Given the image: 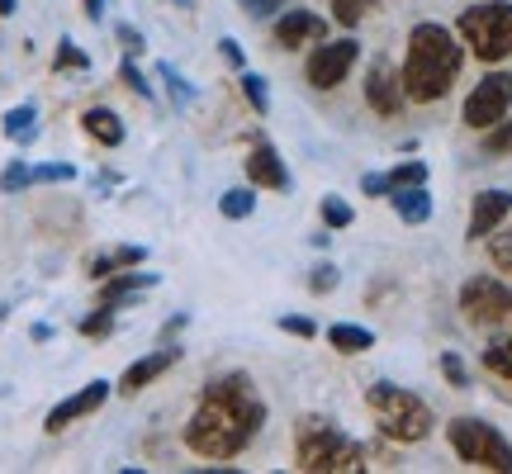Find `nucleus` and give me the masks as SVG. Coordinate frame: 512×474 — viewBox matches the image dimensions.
Returning <instances> with one entry per match:
<instances>
[{
	"instance_id": "a211bd4d",
	"label": "nucleus",
	"mask_w": 512,
	"mask_h": 474,
	"mask_svg": "<svg viewBox=\"0 0 512 474\" xmlns=\"http://www.w3.org/2000/svg\"><path fill=\"white\" fill-rule=\"evenodd\" d=\"M81 128H86V138L100 147H119L124 143V119L114 110H105V105H95V110L81 114Z\"/></svg>"
},
{
	"instance_id": "b1692460",
	"label": "nucleus",
	"mask_w": 512,
	"mask_h": 474,
	"mask_svg": "<svg viewBox=\"0 0 512 474\" xmlns=\"http://www.w3.org/2000/svg\"><path fill=\"white\" fill-rule=\"evenodd\" d=\"M219 214L223 219H252L256 214V185L252 190H228L219 200Z\"/></svg>"
},
{
	"instance_id": "6e6552de",
	"label": "nucleus",
	"mask_w": 512,
	"mask_h": 474,
	"mask_svg": "<svg viewBox=\"0 0 512 474\" xmlns=\"http://www.w3.org/2000/svg\"><path fill=\"white\" fill-rule=\"evenodd\" d=\"M356 57H361V43H356V38H323V43L309 53L304 76H309L313 91H332V86H342L351 76Z\"/></svg>"
},
{
	"instance_id": "9b49d317",
	"label": "nucleus",
	"mask_w": 512,
	"mask_h": 474,
	"mask_svg": "<svg viewBox=\"0 0 512 474\" xmlns=\"http://www.w3.org/2000/svg\"><path fill=\"white\" fill-rule=\"evenodd\" d=\"M403 72H394L389 62H370V72H366V105L375 114H399L403 110Z\"/></svg>"
},
{
	"instance_id": "c9c22d12",
	"label": "nucleus",
	"mask_w": 512,
	"mask_h": 474,
	"mask_svg": "<svg viewBox=\"0 0 512 474\" xmlns=\"http://www.w3.org/2000/svg\"><path fill=\"white\" fill-rule=\"evenodd\" d=\"M441 375L456 384V389H465V384H470V370H465V361H460L456 351H446V356H441Z\"/></svg>"
},
{
	"instance_id": "7ed1b4c3",
	"label": "nucleus",
	"mask_w": 512,
	"mask_h": 474,
	"mask_svg": "<svg viewBox=\"0 0 512 474\" xmlns=\"http://www.w3.org/2000/svg\"><path fill=\"white\" fill-rule=\"evenodd\" d=\"M294 460H299V470H309V474H361L366 470V451L323 418L299 422V432H294Z\"/></svg>"
},
{
	"instance_id": "5701e85b",
	"label": "nucleus",
	"mask_w": 512,
	"mask_h": 474,
	"mask_svg": "<svg viewBox=\"0 0 512 474\" xmlns=\"http://www.w3.org/2000/svg\"><path fill=\"white\" fill-rule=\"evenodd\" d=\"M375 5H380V0H332V19H337L342 29H356L366 15H375Z\"/></svg>"
},
{
	"instance_id": "412c9836",
	"label": "nucleus",
	"mask_w": 512,
	"mask_h": 474,
	"mask_svg": "<svg viewBox=\"0 0 512 474\" xmlns=\"http://www.w3.org/2000/svg\"><path fill=\"white\" fill-rule=\"evenodd\" d=\"M5 138H10V143H34L38 138V110L34 105H15V110L5 114Z\"/></svg>"
},
{
	"instance_id": "4468645a",
	"label": "nucleus",
	"mask_w": 512,
	"mask_h": 474,
	"mask_svg": "<svg viewBox=\"0 0 512 474\" xmlns=\"http://www.w3.org/2000/svg\"><path fill=\"white\" fill-rule=\"evenodd\" d=\"M323 38H328V19H318L313 10H285L275 19V48H304Z\"/></svg>"
},
{
	"instance_id": "aec40b11",
	"label": "nucleus",
	"mask_w": 512,
	"mask_h": 474,
	"mask_svg": "<svg viewBox=\"0 0 512 474\" xmlns=\"http://www.w3.org/2000/svg\"><path fill=\"white\" fill-rule=\"evenodd\" d=\"M328 342H332V351H342V356H361V351L375 347V332H370V328H356V323H332V328H328Z\"/></svg>"
},
{
	"instance_id": "ddd939ff",
	"label": "nucleus",
	"mask_w": 512,
	"mask_h": 474,
	"mask_svg": "<svg viewBox=\"0 0 512 474\" xmlns=\"http://www.w3.org/2000/svg\"><path fill=\"white\" fill-rule=\"evenodd\" d=\"M512 214V195L508 190H479L475 195V209H470V228H465V237L470 242H484L489 233H498L503 228V219Z\"/></svg>"
},
{
	"instance_id": "c03bdc74",
	"label": "nucleus",
	"mask_w": 512,
	"mask_h": 474,
	"mask_svg": "<svg viewBox=\"0 0 512 474\" xmlns=\"http://www.w3.org/2000/svg\"><path fill=\"white\" fill-rule=\"evenodd\" d=\"M81 5H86V19H95V24L105 19V0H81Z\"/></svg>"
},
{
	"instance_id": "0eeeda50",
	"label": "nucleus",
	"mask_w": 512,
	"mask_h": 474,
	"mask_svg": "<svg viewBox=\"0 0 512 474\" xmlns=\"http://www.w3.org/2000/svg\"><path fill=\"white\" fill-rule=\"evenodd\" d=\"M460 313L475 328H512V285L494 280V275H475L460 290Z\"/></svg>"
},
{
	"instance_id": "c756f323",
	"label": "nucleus",
	"mask_w": 512,
	"mask_h": 474,
	"mask_svg": "<svg viewBox=\"0 0 512 474\" xmlns=\"http://www.w3.org/2000/svg\"><path fill=\"white\" fill-rule=\"evenodd\" d=\"M110 332H114V309H105V304H100L91 318H81V337H91V342L110 337Z\"/></svg>"
},
{
	"instance_id": "2f4dec72",
	"label": "nucleus",
	"mask_w": 512,
	"mask_h": 474,
	"mask_svg": "<svg viewBox=\"0 0 512 474\" xmlns=\"http://www.w3.org/2000/svg\"><path fill=\"white\" fill-rule=\"evenodd\" d=\"M489 256L503 275H512V233H489Z\"/></svg>"
},
{
	"instance_id": "2eb2a0df",
	"label": "nucleus",
	"mask_w": 512,
	"mask_h": 474,
	"mask_svg": "<svg viewBox=\"0 0 512 474\" xmlns=\"http://www.w3.org/2000/svg\"><path fill=\"white\" fill-rule=\"evenodd\" d=\"M152 285H157V275L128 266V271L110 275V280H100V304H105V309H128V304H138Z\"/></svg>"
},
{
	"instance_id": "ea45409f",
	"label": "nucleus",
	"mask_w": 512,
	"mask_h": 474,
	"mask_svg": "<svg viewBox=\"0 0 512 474\" xmlns=\"http://www.w3.org/2000/svg\"><path fill=\"white\" fill-rule=\"evenodd\" d=\"M219 53H223V62H228V67H238V72H247V57H242V43H238V38H223V43H219Z\"/></svg>"
},
{
	"instance_id": "f03ea898",
	"label": "nucleus",
	"mask_w": 512,
	"mask_h": 474,
	"mask_svg": "<svg viewBox=\"0 0 512 474\" xmlns=\"http://www.w3.org/2000/svg\"><path fill=\"white\" fill-rule=\"evenodd\" d=\"M460 67H465V48L446 24H418L408 34V57H403V95L413 105H437L451 95Z\"/></svg>"
},
{
	"instance_id": "49530a36",
	"label": "nucleus",
	"mask_w": 512,
	"mask_h": 474,
	"mask_svg": "<svg viewBox=\"0 0 512 474\" xmlns=\"http://www.w3.org/2000/svg\"><path fill=\"white\" fill-rule=\"evenodd\" d=\"M171 5H176V10H190V0H171Z\"/></svg>"
},
{
	"instance_id": "bb28decb",
	"label": "nucleus",
	"mask_w": 512,
	"mask_h": 474,
	"mask_svg": "<svg viewBox=\"0 0 512 474\" xmlns=\"http://www.w3.org/2000/svg\"><path fill=\"white\" fill-rule=\"evenodd\" d=\"M318 214H323V228H328V233L332 228H351V223H356V209H351L347 200H337V195H328Z\"/></svg>"
},
{
	"instance_id": "1a4fd4ad",
	"label": "nucleus",
	"mask_w": 512,
	"mask_h": 474,
	"mask_svg": "<svg viewBox=\"0 0 512 474\" xmlns=\"http://www.w3.org/2000/svg\"><path fill=\"white\" fill-rule=\"evenodd\" d=\"M508 110H512V76L508 72H489L475 91H470V100H465V124L475 128V133H484V128L503 124Z\"/></svg>"
},
{
	"instance_id": "393cba45",
	"label": "nucleus",
	"mask_w": 512,
	"mask_h": 474,
	"mask_svg": "<svg viewBox=\"0 0 512 474\" xmlns=\"http://www.w3.org/2000/svg\"><path fill=\"white\" fill-rule=\"evenodd\" d=\"M242 100H247L256 114H271V91H266V76L242 72Z\"/></svg>"
},
{
	"instance_id": "39448f33",
	"label": "nucleus",
	"mask_w": 512,
	"mask_h": 474,
	"mask_svg": "<svg viewBox=\"0 0 512 474\" xmlns=\"http://www.w3.org/2000/svg\"><path fill=\"white\" fill-rule=\"evenodd\" d=\"M460 38L479 62L512 57V0H484L460 15Z\"/></svg>"
},
{
	"instance_id": "a878e982",
	"label": "nucleus",
	"mask_w": 512,
	"mask_h": 474,
	"mask_svg": "<svg viewBox=\"0 0 512 474\" xmlns=\"http://www.w3.org/2000/svg\"><path fill=\"white\" fill-rule=\"evenodd\" d=\"M53 72H91V57L81 53L72 38H62V43H57V57H53Z\"/></svg>"
},
{
	"instance_id": "de8ad7c7",
	"label": "nucleus",
	"mask_w": 512,
	"mask_h": 474,
	"mask_svg": "<svg viewBox=\"0 0 512 474\" xmlns=\"http://www.w3.org/2000/svg\"><path fill=\"white\" fill-rule=\"evenodd\" d=\"M0 318H5V309H0Z\"/></svg>"
},
{
	"instance_id": "cd10ccee",
	"label": "nucleus",
	"mask_w": 512,
	"mask_h": 474,
	"mask_svg": "<svg viewBox=\"0 0 512 474\" xmlns=\"http://www.w3.org/2000/svg\"><path fill=\"white\" fill-rule=\"evenodd\" d=\"M157 76H162L166 86H171V100H176V105H195V86H190V81H185V76L176 72L171 62H162V67H157Z\"/></svg>"
},
{
	"instance_id": "423d86ee",
	"label": "nucleus",
	"mask_w": 512,
	"mask_h": 474,
	"mask_svg": "<svg viewBox=\"0 0 512 474\" xmlns=\"http://www.w3.org/2000/svg\"><path fill=\"white\" fill-rule=\"evenodd\" d=\"M446 441H451V451H456L465 465H475V470H494V474H512V441L489 427L484 418H456L446 422Z\"/></svg>"
},
{
	"instance_id": "37998d69",
	"label": "nucleus",
	"mask_w": 512,
	"mask_h": 474,
	"mask_svg": "<svg viewBox=\"0 0 512 474\" xmlns=\"http://www.w3.org/2000/svg\"><path fill=\"white\" fill-rule=\"evenodd\" d=\"M190 328V313H176V318H166V328H162V342H171L176 332Z\"/></svg>"
},
{
	"instance_id": "dca6fc26",
	"label": "nucleus",
	"mask_w": 512,
	"mask_h": 474,
	"mask_svg": "<svg viewBox=\"0 0 512 474\" xmlns=\"http://www.w3.org/2000/svg\"><path fill=\"white\" fill-rule=\"evenodd\" d=\"M247 181L256 190H290V166H285V157L271 143H256L247 152Z\"/></svg>"
},
{
	"instance_id": "a19ab883",
	"label": "nucleus",
	"mask_w": 512,
	"mask_h": 474,
	"mask_svg": "<svg viewBox=\"0 0 512 474\" xmlns=\"http://www.w3.org/2000/svg\"><path fill=\"white\" fill-rule=\"evenodd\" d=\"M238 5H242V10H247L252 19H266V15H275V10H280L285 0H238Z\"/></svg>"
},
{
	"instance_id": "c85d7f7f",
	"label": "nucleus",
	"mask_w": 512,
	"mask_h": 474,
	"mask_svg": "<svg viewBox=\"0 0 512 474\" xmlns=\"http://www.w3.org/2000/svg\"><path fill=\"white\" fill-rule=\"evenodd\" d=\"M484 152H489V157H508L512 152V119L484 128Z\"/></svg>"
},
{
	"instance_id": "f704fd0d",
	"label": "nucleus",
	"mask_w": 512,
	"mask_h": 474,
	"mask_svg": "<svg viewBox=\"0 0 512 474\" xmlns=\"http://www.w3.org/2000/svg\"><path fill=\"white\" fill-rule=\"evenodd\" d=\"M337 280H342V275H337V266H328V261H323V266H313V271H309V290L313 294H332V290H337Z\"/></svg>"
},
{
	"instance_id": "4be33fe9",
	"label": "nucleus",
	"mask_w": 512,
	"mask_h": 474,
	"mask_svg": "<svg viewBox=\"0 0 512 474\" xmlns=\"http://www.w3.org/2000/svg\"><path fill=\"white\" fill-rule=\"evenodd\" d=\"M484 370H489V375H498V380H512V332L484 347Z\"/></svg>"
},
{
	"instance_id": "f3484780",
	"label": "nucleus",
	"mask_w": 512,
	"mask_h": 474,
	"mask_svg": "<svg viewBox=\"0 0 512 474\" xmlns=\"http://www.w3.org/2000/svg\"><path fill=\"white\" fill-rule=\"evenodd\" d=\"M389 204H394V214H399L408 228H418V223L432 219V195H427V185H399V190H389Z\"/></svg>"
},
{
	"instance_id": "f8f14e48",
	"label": "nucleus",
	"mask_w": 512,
	"mask_h": 474,
	"mask_svg": "<svg viewBox=\"0 0 512 474\" xmlns=\"http://www.w3.org/2000/svg\"><path fill=\"white\" fill-rule=\"evenodd\" d=\"M181 361V347H157V351H147L143 361H133L124 370V380H119V394H128V399H133V394H143L147 384H157L166 375V370H171V365Z\"/></svg>"
},
{
	"instance_id": "72a5a7b5",
	"label": "nucleus",
	"mask_w": 512,
	"mask_h": 474,
	"mask_svg": "<svg viewBox=\"0 0 512 474\" xmlns=\"http://www.w3.org/2000/svg\"><path fill=\"white\" fill-rule=\"evenodd\" d=\"M76 166L72 162H48V166H34V185H57V181H72Z\"/></svg>"
},
{
	"instance_id": "7c9ffc66",
	"label": "nucleus",
	"mask_w": 512,
	"mask_h": 474,
	"mask_svg": "<svg viewBox=\"0 0 512 474\" xmlns=\"http://www.w3.org/2000/svg\"><path fill=\"white\" fill-rule=\"evenodd\" d=\"M399 185H427V162H403L389 171V190H399Z\"/></svg>"
},
{
	"instance_id": "e433bc0d",
	"label": "nucleus",
	"mask_w": 512,
	"mask_h": 474,
	"mask_svg": "<svg viewBox=\"0 0 512 474\" xmlns=\"http://www.w3.org/2000/svg\"><path fill=\"white\" fill-rule=\"evenodd\" d=\"M119 76H124V86H128L133 95H143V100H152V86H147V76L138 72L133 62H124V67H119Z\"/></svg>"
},
{
	"instance_id": "f257e3e1",
	"label": "nucleus",
	"mask_w": 512,
	"mask_h": 474,
	"mask_svg": "<svg viewBox=\"0 0 512 474\" xmlns=\"http://www.w3.org/2000/svg\"><path fill=\"white\" fill-rule=\"evenodd\" d=\"M261 427H266V403L256 394V384L242 370H233L204 384L200 403L185 422V446L204 460H233L252 446Z\"/></svg>"
},
{
	"instance_id": "6ab92c4d",
	"label": "nucleus",
	"mask_w": 512,
	"mask_h": 474,
	"mask_svg": "<svg viewBox=\"0 0 512 474\" xmlns=\"http://www.w3.org/2000/svg\"><path fill=\"white\" fill-rule=\"evenodd\" d=\"M143 247H114V252H100V256H91L86 261V275L91 280H110V275H119V271H128V266H143Z\"/></svg>"
},
{
	"instance_id": "20e7f679",
	"label": "nucleus",
	"mask_w": 512,
	"mask_h": 474,
	"mask_svg": "<svg viewBox=\"0 0 512 474\" xmlns=\"http://www.w3.org/2000/svg\"><path fill=\"white\" fill-rule=\"evenodd\" d=\"M366 408L375 413V422H380V432L389 441H403V446H413V441H427L432 437V408L413 394V389H399V384H370L366 389Z\"/></svg>"
},
{
	"instance_id": "a18cd8bd",
	"label": "nucleus",
	"mask_w": 512,
	"mask_h": 474,
	"mask_svg": "<svg viewBox=\"0 0 512 474\" xmlns=\"http://www.w3.org/2000/svg\"><path fill=\"white\" fill-rule=\"evenodd\" d=\"M15 15V0H0V19H10Z\"/></svg>"
},
{
	"instance_id": "9d476101",
	"label": "nucleus",
	"mask_w": 512,
	"mask_h": 474,
	"mask_svg": "<svg viewBox=\"0 0 512 474\" xmlns=\"http://www.w3.org/2000/svg\"><path fill=\"white\" fill-rule=\"evenodd\" d=\"M110 389L114 384L110 380H91L86 384V389H76L72 399H62L53 408V413H48V418H43V427H48V432H67V427H72V422H81V418H91L95 408H105V399H110Z\"/></svg>"
},
{
	"instance_id": "58836bf2",
	"label": "nucleus",
	"mask_w": 512,
	"mask_h": 474,
	"mask_svg": "<svg viewBox=\"0 0 512 474\" xmlns=\"http://www.w3.org/2000/svg\"><path fill=\"white\" fill-rule=\"evenodd\" d=\"M275 328L280 332H290V337H313V318H299V313H285V318H280V323H275Z\"/></svg>"
},
{
	"instance_id": "4c0bfd02",
	"label": "nucleus",
	"mask_w": 512,
	"mask_h": 474,
	"mask_svg": "<svg viewBox=\"0 0 512 474\" xmlns=\"http://www.w3.org/2000/svg\"><path fill=\"white\" fill-rule=\"evenodd\" d=\"M114 38L124 43V53H128V57H138V53H143V48H147V38L138 34L133 24H119V29H114Z\"/></svg>"
},
{
	"instance_id": "79ce46f5",
	"label": "nucleus",
	"mask_w": 512,
	"mask_h": 474,
	"mask_svg": "<svg viewBox=\"0 0 512 474\" xmlns=\"http://www.w3.org/2000/svg\"><path fill=\"white\" fill-rule=\"evenodd\" d=\"M361 190H366V195H389V176L370 171V176H361Z\"/></svg>"
},
{
	"instance_id": "473e14b6",
	"label": "nucleus",
	"mask_w": 512,
	"mask_h": 474,
	"mask_svg": "<svg viewBox=\"0 0 512 474\" xmlns=\"http://www.w3.org/2000/svg\"><path fill=\"white\" fill-rule=\"evenodd\" d=\"M24 185H34V166H24V162L5 166V176H0V190H5V195H15V190H24Z\"/></svg>"
}]
</instances>
